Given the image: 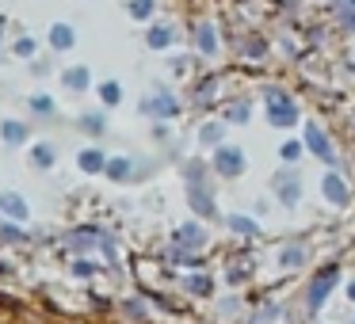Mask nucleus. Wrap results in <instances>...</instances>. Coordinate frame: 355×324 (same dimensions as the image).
I'll list each match as a JSON object with an SVG mask.
<instances>
[{
	"mask_svg": "<svg viewBox=\"0 0 355 324\" xmlns=\"http://www.w3.org/2000/svg\"><path fill=\"white\" fill-rule=\"evenodd\" d=\"M241 164H245V161H241L237 149H222V153H218V172H225V176H237Z\"/></svg>",
	"mask_w": 355,
	"mask_h": 324,
	"instance_id": "obj_1",
	"label": "nucleus"
},
{
	"mask_svg": "<svg viewBox=\"0 0 355 324\" xmlns=\"http://www.w3.org/2000/svg\"><path fill=\"white\" fill-rule=\"evenodd\" d=\"M332 278H336V271H324V275L321 278H317V282H313V294H309V305H321V301H324V294H329V286H332Z\"/></svg>",
	"mask_w": 355,
	"mask_h": 324,
	"instance_id": "obj_2",
	"label": "nucleus"
},
{
	"mask_svg": "<svg viewBox=\"0 0 355 324\" xmlns=\"http://www.w3.org/2000/svg\"><path fill=\"white\" fill-rule=\"evenodd\" d=\"M73 39H77V35H73V27H65V24H58L54 31H50V42H54V50H69Z\"/></svg>",
	"mask_w": 355,
	"mask_h": 324,
	"instance_id": "obj_3",
	"label": "nucleus"
},
{
	"mask_svg": "<svg viewBox=\"0 0 355 324\" xmlns=\"http://www.w3.org/2000/svg\"><path fill=\"white\" fill-rule=\"evenodd\" d=\"M324 195H329L332 202H347V187L340 183V176H336V172H332V176L324 179Z\"/></svg>",
	"mask_w": 355,
	"mask_h": 324,
	"instance_id": "obj_4",
	"label": "nucleus"
},
{
	"mask_svg": "<svg viewBox=\"0 0 355 324\" xmlns=\"http://www.w3.org/2000/svg\"><path fill=\"white\" fill-rule=\"evenodd\" d=\"M0 210H8L12 217H27V206L19 202V195H0Z\"/></svg>",
	"mask_w": 355,
	"mask_h": 324,
	"instance_id": "obj_5",
	"label": "nucleus"
},
{
	"mask_svg": "<svg viewBox=\"0 0 355 324\" xmlns=\"http://www.w3.org/2000/svg\"><path fill=\"white\" fill-rule=\"evenodd\" d=\"M306 138H309V149H313V153H321V156H324V161H332V153H329V145H324V134H321V130H317V126H309V134H306Z\"/></svg>",
	"mask_w": 355,
	"mask_h": 324,
	"instance_id": "obj_6",
	"label": "nucleus"
},
{
	"mask_svg": "<svg viewBox=\"0 0 355 324\" xmlns=\"http://www.w3.org/2000/svg\"><path fill=\"white\" fill-rule=\"evenodd\" d=\"M146 111H153V115H172V111H176V100H172V96H157Z\"/></svg>",
	"mask_w": 355,
	"mask_h": 324,
	"instance_id": "obj_7",
	"label": "nucleus"
},
{
	"mask_svg": "<svg viewBox=\"0 0 355 324\" xmlns=\"http://www.w3.org/2000/svg\"><path fill=\"white\" fill-rule=\"evenodd\" d=\"M80 168H85V172H100L103 168V156L96 153V149H88V153H80Z\"/></svg>",
	"mask_w": 355,
	"mask_h": 324,
	"instance_id": "obj_8",
	"label": "nucleus"
},
{
	"mask_svg": "<svg viewBox=\"0 0 355 324\" xmlns=\"http://www.w3.org/2000/svg\"><path fill=\"white\" fill-rule=\"evenodd\" d=\"M149 42H153L157 50L168 46V42H172V31H168V27H153V31H149Z\"/></svg>",
	"mask_w": 355,
	"mask_h": 324,
	"instance_id": "obj_9",
	"label": "nucleus"
},
{
	"mask_svg": "<svg viewBox=\"0 0 355 324\" xmlns=\"http://www.w3.org/2000/svg\"><path fill=\"white\" fill-rule=\"evenodd\" d=\"M85 77H88V73H85V69H69V73H65V84H69V88H77V92H80V88H85V84H88V80H85Z\"/></svg>",
	"mask_w": 355,
	"mask_h": 324,
	"instance_id": "obj_10",
	"label": "nucleus"
},
{
	"mask_svg": "<svg viewBox=\"0 0 355 324\" xmlns=\"http://www.w3.org/2000/svg\"><path fill=\"white\" fill-rule=\"evenodd\" d=\"M4 141H24V123H4Z\"/></svg>",
	"mask_w": 355,
	"mask_h": 324,
	"instance_id": "obj_11",
	"label": "nucleus"
},
{
	"mask_svg": "<svg viewBox=\"0 0 355 324\" xmlns=\"http://www.w3.org/2000/svg\"><path fill=\"white\" fill-rule=\"evenodd\" d=\"M230 225L237 233H256V222H248V217H230Z\"/></svg>",
	"mask_w": 355,
	"mask_h": 324,
	"instance_id": "obj_12",
	"label": "nucleus"
},
{
	"mask_svg": "<svg viewBox=\"0 0 355 324\" xmlns=\"http://www.w3.org/2000/svg\"><path fill=\"white\" fill-rule=\"evenodd\" d=\"M31 107L39 111V115H50V111H54V103H50L46 96H35V100H31Z\"/></svg>",
	"mask_w": 355,
	"mask_h": 324,
	"instance_id": "obj_13",
	"label": "nucleus"
},
{
	"mask_svg": "<svg viewBox=\"0 0 355 324\" xmlns=\"http://www.w3.org/2000/svg\"><path fill=\"white\" fill-rule=\"evenodd\" d=\"M199 42H202V50H214V31H210V27H199Z\"/></svg>",
	"mask_w": 355,
	"mask_h": 324,
	"instance_id": "obj_14",
	"label": "nucleus"
},
{
	"mask_svg": "<svg viewBox=\"0 0 355 324\" xmlns=\"http://www.w3.org/2000/svg\"><path fill=\"white\" fill-rule=\"evenodd\" d=\"M149 12H153V0H134V16L138 19H146Z\"/></svg>",
	"mask_w": 355,
	"mask_h": 324,
	"instance_id": "obj_15",
	"label": "nucleus"
},
{
	"mask_svg": "<svg viewBox=\"0 0 355 324\" xmlns=\"http://www.w3.org/2000/svg\"><path fill=\"white\" fill-rule=\"evenodd\" d=\"M184 240H187V244H202V233H199V225H184Z\"/></svg>",
	"mask_w": 355,
	"mask_h": 324,
	"instance_id": "obj_16",
	"label": "nucleus"
},
{
	"mask_svg": "<svg viewBox=\"0 0 355 324\" xmlns=\"http://www.w3.org/2000/svg\"><path fill=\"white\" fill-rule=\"evenodd\" d=\"M283 263H302V248H283Z\"/></svg>",
	"mask_w": 355,
	"mask_h": 324,
	"instance_id": "obj_17",
	"label": "nucleus"
},
{
	"mask_svg": "<svg viewBox=\"0 0 355 324\" xmlns=\"http://www.w3.org/2000/svg\"><path fill=\"white\" fill-rule=\"evenodd\" d=\"M107 172H111L115 179H123V176H126V161H111V168H107Z\"/></svg>",
	"mask_w": 355,
	"mask_h": 324,
	"instance_id": "obj_18",
	"label": "nucleus"
},
{
	"mask_svg": "<svg viewBox=\"0 0 355 324\" xmlns=\"http://www.w3.org/2000/svg\"><path fill=\"white\" fill-rule=\"evenodd\" d=\"M35 161H39V164H50V161H54V149H35Z\"/></svg>",
	"mask_w": 355,
	"mask_h": 324,
	"instance_id": "obj_19",
	"label": "nucleus"
},
{
	"mask_svg": "<svg viewBox=\"0 0 355 324\" xmlns=\"http://www.w3.org/2000/svg\"><path fill=\"white\" fill-rule=\"evenodd\" d=\"M218 134H222V126H207V130H202V141H210V145H214Z\"/></svg>",
	"mask_w": 355,
	"mask_h": 324,
	"instance_id": "obj_20",
	"label": "nucleus"
},
{
	"mask_svg": "<svg viewBox=\"0 0 355 324\" xmlns=\"http://www.w3.org/2000/svg\"><path fill=\"white\" fill-rule=\"evenodd\" d=\"M103 100L115 103V100H119V88H115V84H107V88H103Z\"/></svg>",
	"mask_w": 355,
	"mask_h": 324,
	"instance_id": "obj_21",
	"label": "nucleus"
},
{
	"mask_svg": "<svg viewBox=\"0 0 355 324\" xmlns=\"http://www.w3.org/2000/svg\"><path fill=\"white\" fill-rule=\"evenodd\" d=\"M187 286H191V290H199V294H207V286H210V282H207V278H191Z\"/></svg>",
	"mask_w": 355,
	"mask_h": 324,
	"instance_id": "obj_22",
	"label": "nucleus"
},
{
	"mask_svg": "<svg viewBox=\"0 0 355 324\" xmlns=\"http://www.w3.org/2000/svg\"><path fill=\"white\" fill-rule=\"evenodd\" d=\"M16 50H19V54H24V57H27V54H31V50H35V42H31V39H24V42H19Z\"/></svg>",
	"mask_w": 355,
	"mask_h": 324,
	"instance_id": "obj_23",
	"label": "nucleus"
},
{
	"mask_svg": "<svg viewBox=\"0 0 355 324\" xmlns=\"http://www.w3.org/2000/svg\"><path fill=\"white\" fill-rule=\"evenodd\" d=\"M352 298H355V286H352Z\"/></svg>",
	"mask_w": 355,
	"mask_h": 324,
	"instance_id": "obj_24",
	"label": "nucleus"
}]
</instances>
